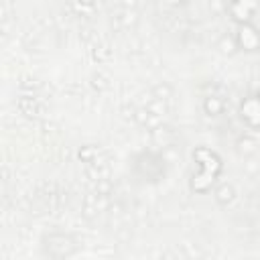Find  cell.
<instances>
[{
	"label": "cell",
	"mask_w": 260,
	"mask_h": 260,
	"mask_svg": "<svg viewBox=\"0 0 260 260\" xmlns=\"http://www.w3.org/2000/svg\"><path fill=\"white\" fill-rule=\"evenodd\" d=\"M238 146H240V152H244V154H252V152H256V142L252 140V138H242L240 142H238Z\"/></svg>",
	"instance_id": "8"
},
{
	"label": "cell",
	"mask_w": 260,
	"mask_h": 260,
	"mask_svg": "<svg viewBox=\"0 0 260 260\" xmlns=\"http://www.w3.org/2000/svg\"><path fill=\"white\" fill-rule=\"evenodd\" d=\"M169 4H173V6H183V4H187L189 0H167Z\"/></svg>",
	"instance_id": "9"
},
{
	"label": "cell",
	"mask_w": 260,
	"mask_h": 260,
	"mask_svg": "<svg viewBox=\"0 0 260 260\" xmlns=\"http://www.w3.org/2000/svg\"><path fill=\"white\" fill-rule=\"evenodd\" d=\"M240 118L252 130H260V95L252 93L240 104Z\"/></svg>",
	"instance_id": "3"
},
{
	"label": "cell",
	"mask_w": 260,
	"mask_h": 260,
	"mask_svg": "<svg viewBox=\"0 0 260 260\" xmlns=\"http://www.w3.org/2000/svg\"><path fill=\"white\" fill-rule=\"evenodd\" d=\"M219 49H221V53H225V55H232V53H236L238 51V45H236V39L234 37H223L221 41H219Z\"/></svg>",
	"instance_id": "7"
},
{
	"label": "cell",
	"mask_w": 260,
	"mask_h": 260,
	"mask_svg": "<svg viewBox=\"0 0 260 260\" xmlns=\"http://www.w3.org/2000/svg\"><path fill=\"white\" fill-rule=\"evenodd\" d=\"M215 199H217L221 205L230 203V201L234 199V187H232V185H221V187L215 191Z\"/></svg>",
	"instance_id": "6"
},
{
	"label": "cell",
	"mask_w": 260,
	"mask_h": 260,
	"mask_svg": "<svg viewBox=\"0 0 260 260\" xmlns=\"http://www.w3.org/2000/svg\"><path fill=\"white\" fill-rule=\"evenodd\" d=\"M193 158L197 160L201 173L193 177L191 189H193L195 193H207V191L211 189L215 177H217L219 171H221V160H219V156H217L213 150H209V148H205V146L197 148V150L193 152Z\"/></svg>",
	"instance_id": "1"
},
{
	"label": "cell",
	"mask_w": 260,
	"mask_h": 260,
	"mask_svg": "<svg viewBox=\"0 0 260 260\" xmlns=\"http://www.w3.org/2000/svg\"><path fill=\"white\" fill-rule=\"evenodd\" d=\"M256 0H228V12L230 16L242 24V22H252V16L256 14Z\"/></svg>",
	"instance_id": "4"
},
{
	"label": "cell",
	"mask_w": 260,
	"mask_h": 260,
	"mask_svg": "<svg viewBox=\"0 0 260 260\" xmlns=\"http://www.w3.org/2000/svg\"><path fill=\"white\" fill-rule=\"evenodd\" d=\"M256 93H258V95H260V79H258V91H256Z\"/></svg>",
	"instance_id": "10"
},
{
	"label": "cell",
	"mask_w": 260,
	"mask_h": 260,
	"mask_svg": "<svg viewBox=\"0 0 260 260\" xmlns=\"http://www.w3.org/2000/svg\"><path fill=\"white\" fill-rule=\"evenodd\" d=\"M203 108H205V112L209 116H219L223 112V100L219 95H209V98H205Z\"/></svg>",
	"instance_id": "5"
},
{
	"label": "cell",
	"mask_w": 260,
	"mask_h": 260,
	"mask_svg": "<svg viewBox=\"0 0 260 260\" xmlns=\"http://www.w3.org/2000/svg\"><path fill=\"white\" fill-rule=\"evenodd\" d=\"M234 39H236L238 49H242V51L254 53V51L260 49V30H258L252 22H242V24H238V30H236Z\"/></svg>",
	"instance_id": "2"
}]
</instances>
